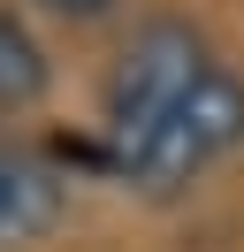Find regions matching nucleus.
Wrapping results in <instances>:
<instances>
[{
  "label": "nucleus",
  "instance_id": "obj_2",
  "mask_svg": "<svg viewBox=\"0 0 244 252\" xmlns=\"http://www.w3.org/2000/svg\"><path fill=\"white\" fill-rule=\"evenodd\" d=\"M206 69H214V46H206L198 23L145 16L130 38H122L115 69H107V84H99V130H92V138L99 145H130L137 130H152Z\"/></svg>",
  "mask_w": 244,
  "mask_h": 252
},
{
  "label": "nucleus",
  "instance_id": "obj_1",
  "mask_svg": "<svg viewBox=\"0 0 244 252\" xmlns=\"http://www.w3.org/2000/svg\"><path fill=\"white\" fill-rule=\"evenodd\" d=\"M237 145H244V77L214 54V69L152 130H137L130 145L84 138V145H69V160H84V168H99V176H115V184L145 191V199H176L183 184H198V176H206L214 160H229ZM69 160H61V168H69Z\"/></svg>",
  "mask_w": 244,
  "mask_h": 252
},
{
  "label": "nucleus",
  "instance_id": "obj_3",
  "mask_svg": "<svg viewBox=\"0 0 244 252\" xmlns=\"http://www.w3.org/2000/svg\"><path fill=\"white\" fill-rule=\"evenodd\" d=\"M61 206H69V168L23 138H0V245L54 229Z\"/></svg>",
  "mask_w": 244,
  "mask_h": 252
},
{
  "label": "nucleus",
  "instance_id": "obj_5",
  "mask_svg": "<svg viewBox=\"0 0 244 252\" xmlns=\"http://www.w3.org/2000/svg\"><path fill=\"white\" fill-rule=\"evenodd\" d=\"M30 8H46V16H69V23H92V16H107V8H122V0H30Z\"/></svg>",
  "mask_w": 244,
  "mask_h": 252
},
{
  "label": "nucleus",
  "instance_id": "obj_4",
  "mask_svg": "<svg viewBox=\"0 0 244 252\" xmlns=\"http://www.w3.org/2000/svg\"><path fill=\"white\" fill-rule=\"evenodd\" d=\"M46 84H54V62H46L38 31H30L15 8H0V123L30 115L46 99Z\"/></svg>",
  "mask_w": 244,
  "mask_h": 252
}]
</instances>
